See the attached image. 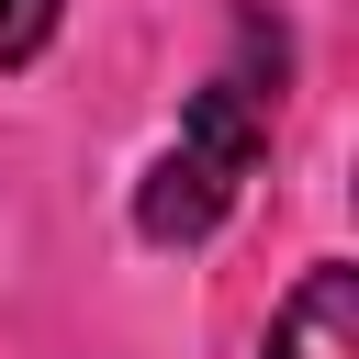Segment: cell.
<instances>
[{"label":"cell","instance_id":"obj_1","mask_svg":"<svg viewBox=\"0 0 359 359\" xmlns=\"http://www.w3.org/2000/svg\"><path fill=\"white\" fill-rule=\"evenodd\" d=\"M280 79H292V34H280V11L247 0L224 67L191 90L180 135H168L157 168L135 180V236H146V247H202V236L247 202L258 157H269V135H280Z\"/></svg>","mask_w":359,"mask_h":359},{"label":"cell","instance_id":"obj_2","mask_svg":"<svg viewBox=\"0 0 359 359\" xmlns=\"http://www.w3.org/2000/svg\"><path fill=\"white\" fill-rule=\"evenodd\" d=\"M258 359H359V280L325 258V269H303L292 280V303L269 314V348Z\"/></svg>","mask_w":359,"mask_h":359},{"label":"cell","instance_id":"obj_3","mask_svg":"<svg viewBox=\"0 0 359 359\" xmlns=\"http://www.w3.org/2000/svg\"><path fill=\"white\" fill-rule=\"evenodd\" d=\"M56 11H67V0H0V67H34V56L56 45Z\"/></svg>","mask_w":359,"mask_h":359}]
</instances>
